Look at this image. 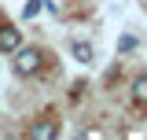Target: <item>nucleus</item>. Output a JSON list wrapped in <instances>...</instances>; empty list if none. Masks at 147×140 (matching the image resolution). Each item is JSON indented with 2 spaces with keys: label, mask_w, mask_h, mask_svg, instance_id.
<instances>
[{
  "label": "nucleus",
  "mask_w": 147,
  "mask_h": 140,
  "mask_svg": "<svg viewBox=\"0 0 147 140\" xmlns=\"http://www.w3.org/2000/svg\"><path fill=\"white\" fill-rule=\"evenodd\" d=\"M40 67H44V52L40 48H15V63H11V70H15V77H33V74H40Z\"/></svg>",
  "instance_id": "f257e3e1"
},
{
  "label": "nucleus",
  "mask_w": 147,
  "mask_h": 140,
  "mask_svg": "<svg viewBox=\"0 0 147 140\" xmlns=\"http://www.w3.org/2000/svg\"><path fill=\"white\" fill-rule=\"evenodd\" d=\"M15 48H22V33H18V26L4 22L0 26V52H15Z\"/></svg>",
  "instance_id": "f03ea898"
},
{
  "label": "nucleus",
  "mask_w": 147,
  "mask_h": 140,
  "mask_svg": "<svg viewBox=\"0 0 147 140\" xmlns=\"http://www.w3.org/2000/svg\"><path fill=\"white\" fill-rule=\"evenodd\" d=\"M33 140H48V137H59V122H52V118H40L37 125H30L26 129Z\"/></svg>",
  "instance_id": "7ed1b4c3"
},
{
  "label": "nucleus",
  "mask_w": 147,
  "mask_h": 140,
  "mask_svg": "<svg viewBox=\"0 0 147 140\" xmlns=\"http://www.w3.org/2000/svg\"><path fill=\"white\" fill-rule=\"evenodd\" d=\"M70 55L77 63H96V48H92V41H70Z\"/></svg>",
  "instance_id": "20e7f679"
},
{
  "label": "nucleus",
  "mask_w": 147,
  "mask_h": 140,
  "mask_svg": "<svg viewBox=\"0 0 147 140\" xmlns=\"http://www.w3.org/2000/svg\"><path fill=\"white\" fill-rule=\"evenodd\" d=\"M132 100L140 107H147V74H136V81H132Z\"/></svg>",
  "instance_id": "39448f33"
},
{
  "label": "nucleus",
  "mask_w": 147,
  "mask_h": 140,
  "mask_svg": "<svg viewBox=\"0 0 147 140\" xmlns=\"http://www.w3.org/2000/svg\"><path fill=\"white\" fill-rule=\"evenodd\" d=\"M136 48H140V37H136V33H121V41H118V52L129 55V52H136Z\"/></svg>",
  "instance_id": "423d86ee"
},
{
  "label": "nucleus",
  "mask_w": 147,
  "mask_h": 140,
  "mask_svg": "<svg viewBox=\"0 0 147 140\" xmlns=\"http://www.w3.org/2000/svg\"><path fill=\"white\" fill-rule=\"evenodd\" d=\"M44 11V0H26V7H22V18H37Z\"/></svg>",
  "instance_id": "0eeeda50"
},
{
  "label": "nucleus",
  "mask_w": 147,
  "mask_h": 140,
  "mask_svg": "<svg viewBox=\"0 0 147 140\" xmlns=\"http://www.w3.org/2000/svg\"><path fill=\"white\" fill-rule=\"evenodd\" d=\"M144 4H147V0H144Z\"/></svg>",
  "instance_id": "6e6552de"
}]
</instances>
